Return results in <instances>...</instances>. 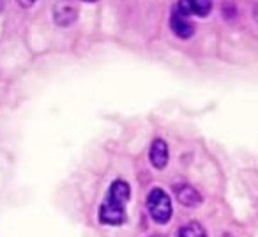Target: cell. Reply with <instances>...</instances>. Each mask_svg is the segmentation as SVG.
I'll return each mask as SVG.
<instances>
[{"label": "cell", "mask_w": 258, "mask_h": 237, "mask_svg": "<svg viewBox=\"0 0 258 237\" xmlns=\"http://www.w3.org/2000/svg\"><path fill=\"white\" fill-rule=\"evenodd\" d=\"M131 197V188L125 181L117 179L111 183L104 202L99 205V221L103 225H122L125 221V205Z\"/></svg>", "instance_id": "1"}, {"label": "cell", "mask_w": 258, "mask_h": 237, "mask_svg": "<svg viewBox=\"0 0 258 237\" xmlns=\"http://www.w3.org/2000/svg\"><path fill=\"white\" fill-rule=\"evenodd\" d=\"M147 207L149 214L159 225H165L172 218V200L166 195L165 190L161 188H154L147 197Z\"/></svg>", "instance_id": "2"}, {"label": "cell", "mask_w": 258, "mask_h": 237, "mask_svg": "<svg viewBox=\"0 0 258 237\" xmlns=\"http://www.w3.org/2000/svg\"><path fill=\"white\" fill-rule=\"evenodd\" d=\"M51 16L57 27H71L78 20V6L75 0H57L51 9Z\"/></svg>", "instance_id": "3"}, {"label": "cell", "mask_w": 258, "mask_h": 237, "mask_svg": "<svg viewBox=\"0 0 258 237\" xmlns=\"http://www.w3.org/2000/svg\"><path fill=\"white\" fill-rule=\"evenodd\" d=\"M175 9L186 18H189V16L205 18V16L211 15L212 2L211 0H177Z\"/></svg>", "instance_id": "4"}, {"label": "cell", "mask_w": 258, "mask_h": 237, "mask_svg": "<svg viewBox=\"0 0 258 237\" xmlns=\"http://www.w3.org/2000/svg\"><path fill=\"white\" fill-rule=\"evenodd\" d=\"M170 29L180 39H191L195 34V25L191 23V20L180 15L175 8L172 9V15H170Z\"/></svg>", "instance_id": "5"}, {"label": "cell", "mask_w": 258, "mask_h": 237, "mask_svg": "<svg viewBox=\"0 0 258 237\" xmlns=\"http://www.w3.org/2000/svg\"><path fill=\"white\" fill-rule=\"evenodd\" d=\"M149 159H151V165L156 170H163L168 165V145L161 138H156L151 145V151H149Z\"/></svg>", "instance_id": "6"}, {"label": "cell", "mask_w": 258, "mask_h": 237, "mask_svg": "<svg viewBox=\"0 0 258 237\" xmlns=\"http://www.w3.org/2000/svg\"><path fill=\"white\" fill-rule=\"evenodd\" d=\"M175 197L179 200V204H182L184 207H197L202 204V197L193 186L187 184H179L175 186Z\"/></svg>", "instance_id": "7"}, {"label": "cell", "mask_w": 258, "mask_h": 237, "mask_svg": "<svg viewBox=\"0 0 258 237\" xmlns=\"http://www.w3.org/2000/svg\"><path fill=\"white\" fill-rule=\"evenodd\" d=\"M177 237H207V232L205 228L200 225V223H187V225L180 226Z\"/></svg>", "instance_id": "8"}, {"label": "cell", "mask_w": 258, "mask_h": 237, "mask_svg": "<svg viewBox=\"0 0 258 237\" xmlns=\"http://www.w3.org/2000/svg\"><path fill=\"white\" fill-rule=\"evenodd\" d=\"M18 2V6L20 8H23V9H29V8H32L34 4H36L37 0H16Z\"/></svg>", "instance_id": "9"}, {"label": "cell", "mask_w": 258, "mask_h": 237, "mask_svg": "<svg viewBox=\"0 0 258 237\" xmlns=\"http://www.w3.org/2000/svg\"><path fill=\"white\" fill-rule=\"evenodd\" d=\"M4 8H6V0H0V13L4 11Z\"/></svg>", "instance_id": "10"}, {"label": "cell", "mask_w": 258, "mask_h": 237, "mask_svg": "<svg viewBox=\"0 0 258 237\" xmlns=\"http://www.w3.org/2000/svg\"><path fill=\"white\" fill-rule=\"evenodd\" d=\"M82 2H89V4H94V2H97V0H82Z\"/></svg>", "instance_id": "11"}, {"label": "cell", "mask_w": 258, "mask_h": 237, "mask_svg": "<svg viewBox=\"0 0 258 237\" xmlns=\"http://www.w3.org/2000/svg\"><path fill=\"white\" fill-rule=\"evenodd\" d=\"M223 237H232V235H230V233H225V235H223Z\"/></svg>", "instance_id": "12"}]
</instances>
